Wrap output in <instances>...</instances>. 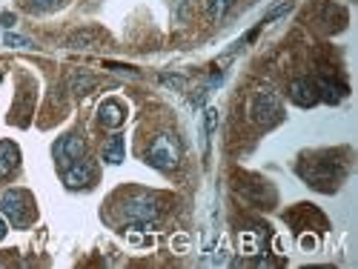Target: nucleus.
Returning <instances> with one entry per match:
<instances>
[{"mask_svg": "<svg viewBox=\"0 0 358 269\" xmlns=\"http://www.w3.org/2000/svg\"><path fill=\"white\" fill-rule=\"evenodd\" d=\"M0 215L9 218V224L17 226V229L29 226V224H32V218H35V201H32V195L23 192V189L3 192V198H0Z\"/></svg>", "mask_w": 358, "mask_h": 269, "instance_id": "obj_1", "label": "nucleus"}, {"mask_svg": "<svg viewBox=\"0 0 358 269\" xmlns=\"http://www.w3.org/2000/svg\"><path fill=\"white\" fill-rule=\"evenodd\" d=\"M250 117L258 126H275L284 117L278 92H273V89H258L250 101Z\"/></svg>", "mask_w": 358, "mask_h": 269, "instance_id": "obj_2", "label": "nucleus"}, {"mask_svg": "<svg viewBox=\"0 0 358 269\" xmlns=\"http://www.w3.org/2000/svg\"><path fill=\"white\" fill-rule=\"evenodd\" d=\"M178 161H181V146H178V140L172 135H166V132L164 135H155L152 143L146 146V163L149 166L169 172V169L178 166Z\"/></svg>", "mask_w": 358, "mask_h": 269, "instance_id": "obj_3", "label": "nucleus"}, {"mask_svg": "<svg viewBox=\"0 0 358 269\" xmlns=\"http://www.w3.org/2000/svg\"><path fill=\"white\" fill-rule=\"evenodd\" d=\"M158 215H161V206H158V198H152V195H132L124 203V218L129 224L149 226Z\"/></svg>", "mask_w": 358, "mask_h": 269, "instance_id": "obj_4", "label": "nucleus"}, {"mask_svg": "<svg viewBox=\"0 0 358 269\" xmlns=\"http://www.w3.org/2000/svg\"><path fill=\"white\" fill-rule=\"evenodd\" d=\"M83 152H86V143H83L80 135H64L61 140L55 143V161L61 163V169H66L69 163L83 158Z\"/></svg>", "mask_w": 358, "mask_h": 269, "instance_id": "obj_5", "label": "nucleus"}, {"mask_svg": "<svg viewBox=\"0 0 358 269\" xmlns=\"http://www.w3.org/2000/svg\"><path fill=\"white\" fill-rule=\"evenodd\" d=\"M92 177H95V166L89 163L86 158H78L75 163H69V166L64 169V184H66L69 189H83V187H89V184H92Z\"/></svg>", "mask_w": 358, "mask_h": 269, "instance_id": "obj_6", "label": "nucleus"}, {"mask_svg": "<svg viewBox=\"0 0 358 269\" xmlns=\"http://www.w3.org/2000/svg\"><path fill=\"white\" fill-rule=\"evenodd\" d=\"M289 101L295 103V106H301V109H310V106H315L321 98H318V86H315V80H310V78H298V80H292L289 83Z\"/></svg>", "mask_w": 358, "mask_h": 269, "instance_id": "obj_7", "label": "nucleus"}, {"mask_svg": "<svg viewBox=\"0 0 358 269\" xmlns=\"http://www.w3.org/2000/svg\"><path fill=\"white\" fill-rule=\"evenodd\" d=\"M98 121H101V126H106V129L124 126V121H127V106H124L121 101H115V98L103 101V103L98 106Z\"/></svg>", "mask_w": 358, "mask_h": 269, "instance_id": "obj_8", "label": "nucleus"}, {"mask_svg": "<svg viewBox=\"0 0 358 269\" xmlns=\"http://www.w3.org/2000/svg\"><path fill=\"white\" fill-rule=\"evenodd\" d=\"M20 163V152L12 140H0V177H9Z\"/></svg>", "mask_w": 358, "mask_h": 269, "instance_id": "obj_9", "label": "nucleus"}, {"mask_svg": "<svg viewBox=\"0 0 358 269\" xmlns=\"http://www.w3.org/2000/svg\"><path fill=\"white\" fill-rule=\"evenodd\" d=\"M124 155H127V143H124V135H112V140L103 146V161L117 166L124 163Z\"/></svg>", "mask_w": 358, "mask_h": 269, "instance_id": "obj_10", "label": "nucleus"}, {"mask_svg": "<svg viewBox=\"0 0 358 269\" xmlns=\"http://www.w3.org/2000/svg\"><path fill=\"white\" fill-rule=\"evenodd\" d=\"M98 41H101L98 29H80V32H75V35L69 38V46H72V49H92Z\"/></svg>", "mask_w": 358, "mask_h": 269, "instance_id": "obj_11", "label": "nucleus"}, {"mask_svg": "<svg viewBox=\"0 0 358 269\" xmlns=\"http://www.w3.org/2000/svg\"><path fill=\"white\" fill-rule=\"evenodd\" d=\"M95 83H98V78H95V75H89V72H75V75L69 78V89H72L75 95H86Z\"/></svg>", "mask_w": 358, "mask_h": 269, "instance_id": "obj_12", "label": "nucleus"}, {"mask_svg": "<svg viewBox=\"0 0 358 269\" xmlns=\"http://www.w3.org/2000/svg\"><path fill=\"white\" fill-rule=\"evenodd\" d=\"M66 3H69V0H26L29 12H55V9L66 6Z\"/></svg>", "mask_w": 358, "mask_h": 269, "instance_id": "obj_13", "label": "nucleus"}, {"mask_svg": "<svg viewBox=\"0 0 358 269\" xmlns=\"http://www.w3.org/2000/svg\"><path fill=\"white\" fill-rule=\"evenodd\" d=\"M232 3H235V0H210V15H213L215 20H221V17L232 9Z\"/></svg>", "mask_w": 358, "mask_h": 269, "instance_id": "obj_14", "label": "nucleus"}, {"mask_svg": "<svg viewBox=\"0 0 358 269\" xmlns=\"http://www.w3.org/2000/svg\"><path fill=\"white\" fill-rule=\"evenodd\" d=\"M3 43H6V46H15V49H29V46H32V43H29L26 38L12 35V32H6V35H3Z\"/></svg>", "mask_w": 358, "mask_h": 269, "instance_id": "obj_15", "label": "nucleus"}, {"mask_svg": "<svg viewBox=\"0 0 358 269\" xmlns=\"http://www.w3.org/2000/svg\"><path fill=\"white\" fill-rule=\"evenodd\" d=\"M203 121H206V124H203V132H206V135H213L215 126H218V112H215V109H206V117H203Z\"/></svg>", "mask_w": 358, "mask_h": 269, "instance_id": "obj_16", "label": "nucleus"}, {"mask_svg": "<svg viewBox=\"0 0 358 269\" xmlns=\"http://www.w3.org/2000/svg\"><path fill=\"white\" fill-rule=\"evenodd\" d=\"M289 6H292V3H289V0H287V3H281V6H275V9L270 12V15H266V17H264V23H273L275 17H281L284 12H289Z\"/></svg>", "mask_w": 358, "mask_h": 269, "instance_id": "obj_17", "label": "nucleus"}, {"mask_svg": "<svg viewBox=\"0 0 358 269\" xmlns=\"http://www.w3.org/2000/svg\"><path fill=\"white\" fill-rule=\"evenodd\" d=\"M161 80H164L166 86H175V89H181V86H184V78H172V75H164Z\"/></svg>", "mask_w": 358, "mask_h": 269, "instance_id": "obj_18", "label": "nucleus"}, {"mask_svg": "<svg viewBox=\"0 0 358 269\" xmlns=\"http://www.w3.org/2000/svg\"><path fill=\"white\" fill-rule=\"evenodd\" d=\"M0 23H3L6 29H12V26H15V15H9V12H3V15H0Z\"/></svg>", "mask_w": 358, "mask_h": 269, "instance_id": "obj_19", "label": "nucleus"}, {"mask_svg": "<svg viewBox=\"0 0 358 269\" xmlns=\"http://www.w3.org/2000/svg\"><path fill=\"white\" fill-rule=\"evenodd\" d=\"M301 247H304V249H315V238L304 235V238H301Z\"/></svg>", "mask_w": 358, "mask_h": 269, "instance_id": "obj_20", "label": "nucleus"}, {"mask_svg": "<svg viewBox=\"0 0 358 269\" xmlns=\"http://www.w3.org/2000/svg\"><path fill=\"white\" fill-rule=\"evenodd\" d=\"M6 229H9V226H6V221H3V215H0V241H3V238H6Z\"/></svg>", "mask_w": 358, "mask_h": 269, "instance_id": "obj_21", "label": "nucleus"}]
</instances>
